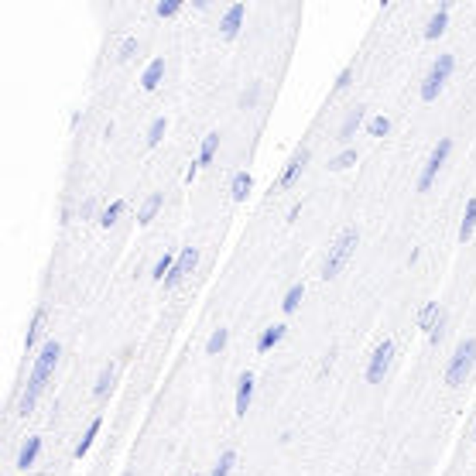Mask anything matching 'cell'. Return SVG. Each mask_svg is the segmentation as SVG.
I'll use <instances>...</instances> for the list:
<instances>
[{
	"label": "cell",
	"mask_w": 476,
	"mask_h": 476,
	"mask_svg": "<svg viewBox=\"0 0 476 476\" xmlns=\"http://www.w3.org/2000/svg\"><path fill=\"white\" fill-rule=\"evenodd\" d=\"M219 141H223V134H219V130H209V134L202 137V148H199V161H195L199 168H202V165H209V161L216 158V151H219Z\"/></svg>",
	"instance_id": "ffe728a7"
},
{
	"label": "cell",
	"mask_w": 476,
	"mask_h": 476,
	"mask_svg": "<svg viewBox=\"0 0 476 476\" xmlns=\"http://www.w3.org/2000/svg\"><path fill=\"white\" fill-rule=\"evenodd\" d=\"M113 387H117V370H113V367H103L99 377H96V384H93V397L96 401H106V397L113 394Z\"/></svg>",
	"instance_id": "d6986e66"
},
{
	"label": "cell",
	"mask_w": 476,
	"mask_h": 476,
	"mask_svg": "<svg viewBox=\"0 0 476 476\" xmlns=\"http://www.w3.org/2000/svg\"><path fill=\"white\" fill-rule=\"evenodd\" d=\"M165 130H168V120H165V117H155L151 127H148V148H158L161 137H165Z\"/></svg>",
	"instance_id": "f546056e"
},
{
	"label": "cell",
	"mask_w": 476,
	"mask_h": 476,
	"mask_svg": "<svg viewBox=\"0 0 476 476\" xmlns=\"http://www.w3.org/2000/svg\"><path fill=\"white\" fill-rule=\"evenodd\" d=\"M449 155H453V137H442V141L432 148V155H428V161H425V168H422V175H418V192L432 189V182L439 179V172H442V165L449 161Z\"/></svg>",
	"instance_id": "8992f818"
},
{
	"label": "cell",
	"mask_w": 476,
	"mask_h": 476,
	"mask_svg": "<svg viewBox=\"0 0 476 476\" xmlns=\"http://www.w3.org/2000/svg\"><path fill=\"white\" fill-rule=\"evenodd\" d=\"M364 120H367V106H360V103H357V106H350L346 120L339 123V137H336V141L350 148V141H353V134H357V130L364 127Z\"/></svg>",
	"instance_id": "8fae6325"
},
{
	"label": "cell",
	"mask_w": 476,
	"mask_h": 476,
	"mask_svg": "<svg viewBox=\"0 0 476 476\" xmlns=\"http://www.w3.org/2000/svg\"><path fill=\"white\" fill-rule=\"evenodd\" d=\"M254 374L247 370V374H240V381H237V394H233V415L237 418H247V411H250V401H254Z\"/></svg>",
	"instance_id": "9c48e42d"
},
{
	"label": "cell",
	"mask_w": 476,
	"mask_h": 476,
	"mask_svg": "<svg viewBox=\"0 0 476 476\" xmlns=\"http://www.w3.org/2000/svg\"><path fill=\"white\" fill-rule=\"evenodd\" d=\"M161 83H165V55L151 59V62H148V69L141 72V90H144V93H155Z\"/></svg>",
	"instance_id": "7c38bea8"
},
{
	"label": "cell",
	"mask_w": 476,
	"mask_h": 476,
	"mask_svg": "<svg viewBox=\"0 0 476 476\" xmlns=\"http://www.w3.org/2000/svg\"><path fill=\"white\" fill-rule=\"evenodd\" d=\"M45 319H48V312H45V305H38L34 315H31V326H28V333H24V350H28V353L38 346V336H41V329H45Z\"/></svg>",
	"instance_id": "e0dca14e"
},
{
	"label": "cell",
	"mask_w": 476,
	"mask_h": 476,
	"mask_svg": "<svg viewBox=\"0 0 476 476\" xmlns=\"http://www.w3.org/2000/svg\"><path fill=\"white\" fill-rule=\"evenodd\" d=\"M123 209H127V202H123V199H113V202L103 209V216H99V226H103V230L117 226V219L123 216Z\"/></svg>",
	"instance_id": "4316f807"
},
{
	"label": "cell",
	"mask_w": 476,
	"mask_h": 476,
	"mask_svg": "<svg viewBox=\"0 0 476 476\" xmlns=\"http://www.w3.org/2000/svg\"><path fill=\"white\" fill-rule=\"evenodd\" d=\"M199 268V247H182V254H179V261H175V268H172V275L165 278V288L172 291V288H179L186 278H189L192 271Z\"/></svg>",
	"instance_id": "52a82bcc"
},
{
	"label": "cell",
	"mask_w": 476,
	"mask_h": 476,
	"mask_svg": "<svg viewBox=\"0 0 476 476\" xmlns=\"http://www.w3.org/2000/svg\"><path fill=\"white\" fill-rule=\"evenodd\" d=\"M285 336H288V326L285 322H275V326H268L261 336H257V353L264 357V353H271L275 346H281L285 343Z\"/></svg>",
	"instance_id": "4fadbf2b"
},
{
	"label": "cell",
	"mask_w": 476,
	"mask_h": 476,
	"mask_svg": "<svg viewBox=\"0 0 476 476\" xmlns=\"http://www.w3.org/2000/svg\"><path fill=\"white\" fill-rule=\"evenodd\" d=\"M301 301H305V285L298 281V285H291L285 291V298H281V312H285V315H295V312L301 308Z\"/></svg>",
	"instance_id": "cb8c5ba5"
},
{
	"label": "cell",
	"mask_w": 476,
	"mask_h": 476,
	"mask_svg": "<svg viewBox=\"0 0 476 476\" xmlns=\"http://www.w3.org/2000/svg\"><path fill=\"white\" fill-rule=\"evenodd\" d=\"M473 439H476V422H473Z\"/></svg>",
	"instance_id": "8d00e7d4"
},
{
	"label": "cell",
	"mask_w": 476,
	"mask_h": 476,
	"mask_svg": "<svg viewBox=\"0 0 476 476\" xmlns=\"http://www.w3.org/2000/svg\"><path fill=\"white\" fill-rule=\"evenodd\" d=\"M357 247H360V230H357V226H343L339 237L329 244V254H326V261H322V278H326V281H336V278L346 271V264L353 261Z\"/></svg>",
	"instance_id": "7a4b0ae2"
},
{
	"label": "cell",
	"mask_w": 476,
	"mask_h": 476,
	"mask_svg": "<svg viewBox=\"0 0 476 476\" xmlns=\"http://www.w3.org/2000/svg\"><path fill=\"white\" fill-rule=\"evenodd\" d=\"M473 367H476V339L473 336H466V339L453 350V357H449V364H446V374H442L446 387H449V390L463 387V384L470 381Z\"/></svg>",
	"instance_id": "3957f363"
},
{
	"label": "cell",
	"mask_w": 476,
	"mask_h": 476,
	"mask_svg": "<svg viewBox=\"0 0 476 476\" xmlns=\"http://www.w3.org/2000/svg\"><path fill=\"white\" fill-rule=\"evenodd\" d=\"M250 189H254V175H250V172H237V175L230 179V199H233V202H247Z\"/></svg>",
	"instance_id": "ac0fdd59"
},
{
	"label": "cell",
	"mask_w": 476,
	"mask_h": 476,
	"mask_svg": "<svg viewBox=\"0 0 476 476\" xmlns=\"http://www.w3.org/2000/svg\"><path fill=\"white\" fill-rule=\"evenodd\" d=\"M257 96H261V83H250V90L240 96V106H244V110H250V106L257 103Z\"/></svg>",
	"instance_id": "d590c367"
},
{
	"label": "cell",
	"mask_w": 476,
	"mask_h": 476,
	"mask_svg": "<svg viewBox=\"0 0 476 476\" xmlns=\"http://www.w3.org/2000/svg\"><path fill=\"white\" fill-rule=\"evenodd\" d=\"M59 360H62V343H59V339H45L41 350H38V357H34L31 377H28L24 390H21V397H17V408H14L21 418H28V415L38 408V397H41V390L48 387V381L55 377Z\"/></svg>",
	"instance_id": "6da1fadb"
},
{
	"label": "cell",
	"mask_w": 476,
	"mask_h": 476,
	"mask_svg": "<svg viewBox=\"0 0 476 476\" xmlns=\"http://www.w3.org/2000/svg\"><path fill=\"white\" fill-rule=\"evenodd\" d=\"M394 357H397V346H394V339L384 336L381 343L374 346L370 360H367V384H384L387 381V374H390V367H394Z\"/></svg>",
	"instance_id": "5b68a950"
},
{
	"label": "cell",
	"mask_w": 476,
	"mask_h": 476,
	"mask_svg": "<svg viewBox=\"0 0 476 476\" xmlns=\"http://www.w3.org/2000/svg\"><path fill=\"white\" fill-rule=\"evenodd\" d=\"M134 52H137V38L130 34V38H123V45L117 48V62H130V59H134Z\"/></svg>",
	"instance_id": "d6a6232c"
},
{
	"label": "cell",
	"mask_w": 476,
	"mask_h": 476,
	"mask_svg": "<svg viewBox=\"0 0 476 476\" xmlns=\"http://www.w3.org/2000/svg\"><path fill=\"white\" fill-rule=\"evenodd\" d=\"M244 21H247V3H233V7H226L223 17H219V34H223L226 41H233V38L240 34Z\"/></svg>",
	"instance_id": "ba28073f"
},
{
	"label": "cell",
	"mask_w": 476,
	"mask_h": 476,
	"mask_svg": "<svg viewBox=\"0 0 476 476\" xmlns=\"http://www.w3.org/2000/svg\"><path fill=\"white\" fill-rule=\"evenodd\" d=\"M226 343H230V329H223V326H219V329H212V336L206 339V353H209V357H216V353H223V350H226Z\"/></svg>",
	"instance_id": "83f0119b"
},
{
	"label": "cell",
	"mask_w": 476,
	"mask_h": 476,
	"mask_svg": "<svg viewBox=\"0 0 476 476\" xmlns=\"http://www.w3.org/2000/svg\"><path fill=\"white\" fill-rule=\"evenodd\" d=\"M439 315H442V305H439V301H425V305H422V312H418V329L432 333V329H435V322H439Z\"/></svg>",
	"instance_id": "603a6c76"
},
{
	"label": "cell",
	"mask_w": 476,
	"mask_h": 476,
	"mask_svg": "<svg viewBox=\"0 0 476 476\" xmlns=\"http://www.w3.org/2000/svg\"><path fill=\"white\" fill-rule=\"evenodd\" d=\"M453 69H456V55H439V59L432 62V69L425 72V79H422V86H418L422 103H435V99L442 96L449 76H453Z\"/></svg>",
	"instance_id": "277c9868"
},
{
	"label": "cell",
	"mask_w": 476,
	"mask_h": 476,
	"mask_svg": "<svg viewBox=\"0 0 476 476\" xmlns=\"http://www.w3.org/2000/svg\"><path fill=\"white\" fill-rule=\"evenodd\" d=\"M79 216H83V219H96V223H99L103 209H99V202H96V199H86V202L79 206Z\"/></svg>",
	"instance_id": "836d02e7"
},
{
	"label": "cell",
	"mask_w": 476,
	"mask_h": 476,
	"mask_svg": "<svg viewBox=\"0 0 476 476\" xmlns=\"http://www.w3.org/2000/svg\"><path fill=\"white\" fill-rule=\"evenodd\" d=\"M357 158H360V151H357V148H343L336 158H329V172H346V168H353V165H357Z\"/></svg>",
	"instance_id": "484cf974"
},
{
	"label": "cell",
	"mask_w": 476,
	"mask_h": 476,
	"mask_svg": "<svg viewBox=\"0 0 476 476\" xmlns=\"http://www.w3.org/2000/svg\"><path fill=\"white\" fill-rule=\"evenodd\" d=\"M476 233V199L466 202V209H463V223H459V244H470Z\"/></svg>",
	"instance_id": "7402d4cb"
},
{
	"label": "cell",
	"mask_w": 476,
	"mask_h": 476,
	"mask_svg": "<svg viewBox=\"0 0 476 476\" xmlns=\"http://www.w3.org/2000/svg\"><path fill=\"white\" fill-rule=\"evenodd\" d=\"M161 206H165V195H161V192H151V195L141 202V209H137V223H141V226H151L155 216L161 212Z\"/></svg>",
	"instance_id": "2e32d148"
},
{
	"label": "cell",
	"mask_w": 476,
	"mask_h": 476,
	"mask_svg": "<svg viewBox=\"0 0 476 476\" xmlns=\"http://www.w3.org/2000/svg\"><path fill=\"white\" fill-rule=\"evenodd\" d=\"M308 158H312V151H308V148H295V155L288 158L285 172H281V179H278V189H291V186L298 182V175L305 172Z\"/></svg>",
	"instance_id": "30bf717a"
},
{
	"label": "cell",
	"mask_w": 476,
	"mask_h": 476,
	"mask_svg": "<svg viewBox=\"0 0 476 476\" xmlns=\"http://www.w3.org/2000/svg\"><path fill=\"white\" fill-rule=\"evenodd\" d=\"M233 470H237V449H223L209 476H233Z\"/></svg>",
	"instance_id": "d4e9b609"
},
{
	"label": "cell",
	"mask_w": 476,
	"mask_h": 476,
	"mask_svg": "<svg viewBox=\"0 0 476 476\" xmlns=\"http://www.w3.org/2000/svg\"><path fill=\"white\" fill-rule=\"evenodd\" d=\"M387 130H390V120H387L384 113H377V117L367 120V134H370V137H384Z\"/></svg>",
	"instance_id": "4dcf8cb0"
},
{
	"label": "cell",
	"mask_w": 476,
	"mask_h": 476,
	"mask_svg": "<svg viewBox=\"0 0 476 476\" xmlns=\"http://www.w3.org/2000/svg\"><path fill=\"white\" fill-rule=\"evenodd\" d=\"M182 7H186L182 0H161V3L155 7V14H158V17H175V14H182Z\"/></svg>",
	"instance_id": "1f68e13d"
},
{
	"label": "cell",
	"mask_w": 476,
	"mask_h": 476,
	"mask_svg": "<svg viewBox=\"0 0 476 476\" xmlns=\"http://www.w3.org/2000/svg\"><path fill=\"white\" fill-rule=\"evenodd\" d=\"M350 83H353V66H346V69L339 72V79H336L333 93H343V90H350Z\"/></svg>",
	"instance_id": "e575fe53"
},
{
	"label": "cell",
	"mask_w": 476,
	"mask_h": 476,
	"mask_svg": "<svg viewBox=\"0 0 476 476\" xmlns=\"http://www.w3.org/2000/svg\"><path fill=\"white\" fill-rule=\"evenodd\" d=\"M449 7H453V3H442V7L428 17V24H425V38H428V41H435V38L446 34V28H449Z\"/></svg>",
	"instance_id": "9a60e30c"
},
{
	"label": "cell",
	"mask_w": 476,
	"mask_h": 476,
	"mask_svg": "<svg viewBox=\"0 0 476 476\" xmlns=\"http://www.w3.org/2000/svg\"><path fill=\"white\" fill-rule=\"evenodd\" d=\"M41 446H45V439H41V435H31V439L21 446V453H17V470H21V473H28V470L38 463V456H41Z\"/></svg>",
	"instance_id": "5bb4252c"
},
{
	"label": "cell",
	"mask_w": 476,
	"mask_h": 476,
	"mask_svg": "<svg viewBox=\"0 0 476 476\" xmlns=\"http://www.w3.org/2000/svg\"><path fill=\"white\" fill-rule=\"evenodd\" d=\"M99 428H103V418L96 415L93 422L86 425V432H83V439H79V446H76V453H72L76 459H83V456H86L90 449H93V442H96V435H99Z\"/></svg>",
	"instance_id": "44dd1931"
},
{
	"label": "cell",
	"mask_w": 476,
	"mask_h": 476,
	"mask_svg": "<svg viewBox=\"0 0 476 476\" xmlns=\"http://www.w3.org/2000/svg\"><path fill=\"white\" fill-rule=\"evenodd\" d=\"M175 261H179V257H172V254L165 250V254L158 257V264H155V271H151V278H155L158 285H165V278L172 275V268H175Z\"/></svg>",
	"instance_id": "f1b7e54d"
}]
</instances>
